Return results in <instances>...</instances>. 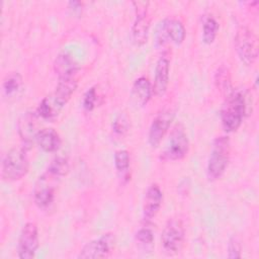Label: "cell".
I'll use <instances>...</instances> for the list:
<instances>
[{
  "instance_id": "6da1fadb",
  "label": "cell",
  "mask_w": 259,
  "mask_h": 259,
  "mask_svg": "<svg viewBox=\"0 0 259 259\" xmlns=\"http://www.w3.org/2000/svg\"><path fill=\"white\" fill-rule=\"evenodd\" d=\"M247 102L245 94L240 90L232 89L228 92L225 102L221 108V121L227 133L236 132L246 114Z\"/></svg>"
},
{
  "instance_id": "7a4b0ae2",
  "label": "cell",
  "mask_w": 259,
  "mask_h": 259,
  "mask_svg": "<svg viewBox=\"0 0 259 259\" xmlns=\"http://www.w3.org/2000/svg\"><path fill=\"white\" fill-rule=\"evenodd\" d=\"M230 140L228 137H218L212 144L210 155L207 161L206 175L209 181L220 179L229 164Z\"/></svg>"
},
{
  "instance_id": "3957f363",
  "label": "cell",
  "mask_w": 259,
  "mask_h": 259,
  "mask_svg": "<svg viewBox=\"0 0 259 259\" xmlns=\"http://www.w3.org/2000/svg\"><path fill=\"white\" fill-rule=\"evenodd\" d=\"M29 169V161L24 148L10 149L4 156L1 165V176L7 181H16L24 177Z\"/></svg>"
},
{
  "instance_id": "277c9868",
  "label": "cell",
  "mask_w": 259,
  "mask_h": 259,
  "mask_svg": "<svg viewBox=\"0 0 259 259\" xmlns=\"http://www.w3.org/2000/svg\"><path fill=\"white\" fill-rule=\"evenodd\" d=\"M235 50L240 60L247 66L253 65L257 60V37L247 26H241L237 29L235 35Z\"/></svg>"
},
{
  "instance_id": "5b68a950",
  "label": "cell",
  "mask_w": 259,
  "mask_h": 259,
  "mask_svg": "<svg viewBox=\"0 0 259 259\" xmlns=\"http://www.w3.org/2000/svg\"><path fill=\"white\" fill-rule=\"evenodd\" d=\"M185 238V230L181 221L177 219L169 220L162 235L161 245L164 252L168 255H175L180 252Z\"/></svg>"
},
{
  "instance_id": "8992f818",
  "label": "cell",
  "mask_w": 259,
  "mask_h": 259,
  "mask_svg": "<svg viewBox=\"0 0 259 259\" xmlns=\"http://www.w3.org/2000/svg\"><path fill=\"white\" fill-rule=\"evenodd\" d=\"M188 150L189 141L184 127L181 124H177L171 133L169 142L161 158L166 161H179L187 155Z\"/></svg>"
},
{
  "instance_id": "52a82bcc",
  "label": "cell",
  "mask_w": 259,
  "mask_h": 259,
  "mask_svg": "<svg viewBox=\"0 0 259 259\" xmlns=\"http://www.w3.org/2000/svg\"><path fill=\"white\" fill-rule=\"evenodd\" d=\"M60 179L48 171L38 177L33 189V199L39 208H46L52 204L56 195V186Z\"/></svg>"
},
{
  "instance_id": "ba28073f",
  "label": "cell",
  "mask_w": 259,
  "mask_h": 259,
  "mask_svg": "<svg viewBox=\"0 0 259 259\" xmlns=\"http://www.w3.org/2000/svg\"><path fill=\"white\" fill-rule=\"evenodd\" d=\"M186 30L183 23L176 18H165L157 28L156 42L159 46L164 45L167 40L180 45L183 42Z\"/></svg>"
},
{
  "instance_id": "9c48e42d",
  "label": "cell",
  "mask_w": 259,
  "mask_h": 259,
  "mask_svg": "<svg viewBox=\"0 0 259 259\" xmlns=\"http://www.w3.org/2000/svg\"><path fill=\"white\" fill-rule=\"evenodd\" d=\"M39 245L38 230L34 223H26L19 235L17 245V256L20 259H31L34 257Z\"/></svg>"
},
{
  "instance_id": "30bf717a",
  "label": "cell",
  "mask_w": 259,
  "mask_h": 259,
  "mask_svg": "<svg viewBox=\"0 0 259 259\" xmlns=\"http://www.w3.org/2000/svg\"><path fill=\"white\" fill-rule=\"evenodd\" d=\"M114 236L106 233L101 237L88 242L80 251L78 258L80 259H98L107 257L114 247Z\"/></svg>"
},
{
  "instance_id": "8fae6325",
  "label": "cell",
  "mask_w": 259,
  "mask_h": 259,
  "mask_svg": "<svg viewBox=\"0 0 259 259\" xmlns=\"http://www.w3.org/2000/svg\"><path fill=\"white\" fill-rule=\"evenodd\" d=\"M134 5L136 6V19L132 26V38L136 46H143L148 40L150 29L148 2H134Z\"/></svg>"
},
{
  "instance_id": "7c38bea8",
  "label": "cell",
  "mask_w": 259,
  "mask_h": 259,
  "mask_svg": "<svg viewBox=\"0 0 259 259\" xmlns=\"http://www.w3.org/2000/svg\"><path fill=\"white\" fill-rule=\"evenodd\" d=\"M173 118L174 112L171 109H165L159 112L153 119L148 135V142L152 148H157L160 145L161 141L167 134Z\"/></svg>"
},
{
  "instance_id": "4fadbf2b",
  "label": "cell",
  "mask_w": 259,
  "mask_h": 259,
  "mask_svg": "<svg viewBox=\"0 0 259 259\" xmlns=\"http://www.w3.org/2000/svg\"><path fill=\"white\" fill-rule=\"evenodd\" d=\"M77 85H78L77 76L59 78L55 92L51 94V97L55 102V104L60 109H62L70 100L71 96L73 95V93L77 88Z\"/></svg>"
},
{
  "instance_id": "5bb4252c",
  "label": "cell",
  "mask_w": 259,
  "mask_h": 259,
  "mask_svg": "<svg viewBox=\"0 0 259 259\" xmlns=\"http://www.w3.org/2000/svg\"><path fill=\"white\" fill-rule=\"evenodd\" d=\"M39 116L33 112L23 113L17 122L18 135L21 138L24 145L29 146L35 141L36 135L39 132L37 127V118Z\"/></svg>"
},
{
  "instance_id": "9a60e30c",
  "label": "cell",
  "mask_w": 259,
  "mask_h": 259,
  "mask_svg": "<svg viewBox=\"0 0 259 259\" xmlns=\"http://www.w3.org/2000/svg\"><path fill=\"white\" fill-rule=\"evenodd\" d=\"M163 193L157 184H152L146 191L143 203V218L146 222L153 220L162 205Z\"/></svg>"
},
{
  "instance_id": "2e32d148",
  "label": "cell",
  "mask_w": 259,
  "mask_h": 259,
  "mask_svg": "<svg viewBox=\"0 0 259 259\" xmlns=\"http://www.w3.org/2000/svg\"><path fill=\"white\" fill-rule=\"evenodd\" d=\"M170 75V61L166 56H162L157 61L155 67L154 83L152 86L153 93L156 96H163L167 91Z\"/></svg>"
},
{
  "instance_id": "e0dca14e",
  "label": "cell",
  "mask_w": 259,
  "mask_h": 259,
  "mask_svg": "<svg viewBox=\"0 0 259 259\" xmlns=\"http://www.w3.org/2000/svg\"><path fill=\"white\" fill-rule=\"evenodd\" d=\"M152 94V85L148 78L142 76L135 80L131 91V100L135 106L144 107L147 105Z\"/></svg>"
},
{
  "instance_id": "ac0fdd59",
  "label": "cell",
  "mask_w": 259,
  "mask_h": 259,
  "mask_svg": "<svg viewBox=\"0 0 259 259\" xmlns=\"http://www.w3.org/2000/svg\"><path fill=\"white\" fill-rule=\"evenodd\" d=\"M54 70L58 75V78L77 76L80 70L78 63L68 53H61L55 60Z\"/></svg>"
},
{
  "instance_id": "d6986e66",
  "label": "cell",
  "mask_w": 259,
  "mask_h": 259,
  "mask_svg": "<svg viewBox=\"0 0 259 259\" xmlns=\"http://www.w3.org/2000/svg\"><path fill=\"white\" fill-rule=\"evenodd\" d=\"M35 142L41 150L49 153L58 151L62 145V139L59 133L52 127L39 130L36 135Z\"/></svg>"
},
{
  "instance_id": "ffe728a7",
  "label": "cell",
  "mask_w": 259,
  "mask_h": 259,
  "mask_svg": "<svg viewBox=\"0 0 259 259\" xmlns=\"http://www.w3.org/2000/svg\"><path fill=\"white\" fill-rule=\"evenodd\" d=\"M130 154L126 150H118L114 154V166L121 183H126L130 179L131 169Z\"/></svg>"
},
{
  "instance_id": "44dd1931",
  "label": "cell",
  "mask_w": 259,
  "mask_h": 259,
  "mask_svg": "<svg viewBox=\"0 0 259 259\" xmlns=\"http://www.w3.org/2000/svg\"><path fill=\"white\" fill-rule=\"evenodd\" d=\"M60 110L61 109L55 104L51 95H49L42 98V100L39 102L36 108V114L44 119L52 120L58 115Z\"/></svg>"
},
{
  "instance_id": "7402d4cb",
  "label": "cell",
  "mask_w": 259,
  "mask_h": 259,
  "mask_svg": "<svg viewBox=\"0 0 259 259\" xmlns=\"http://www.w3.org/2000/svg\"><path fill=\"white\" fill-rule=\"evenodd\" d=\"M220 25L219 22L211 16L207 17L202 25V40L206 45H210L214 41Z\"/></svg>"
},
{
  "instance_id": "603a6c76",
  "label": "cell",
  "mask_w": 259,
  "mask_h": 259,
  "mask_svg": "<svg viewBox=\"0 0 259 259\" xmlns=\"http://www.w3.org/2000/svg\"><path fill=\"white\" fill-rule=\"evenodd\" d=\"M69 168L70 167H69V162L67 158L56 157L54 160H52V162L48 166L47 171L58 178H62L67 175V173L69 172Z\"/></svg>"
},
{
  "instance_id": "cb8c5ba5",
  "label": "cell",
  "mask_w": 259,
  "mask_h": 259,
  "mask_svg": "<svg viewBox=\"0 0 259 259\" xmlns=\"http://www.w3.org/2000/svg\"><path fill=\"white\" fill-rule=\"evenodd\" d=\"M22 84V78L18 73H11L6 76L3 80V91L6 96H11L15 94Z\"/></svg>"
},
{
  "instance_id": "d4e9b609",
  "label": "cell",
  "mask_w": 259,
  "mask_h": 259,
  "mask_svg": "<svg viewBox=\"0 0 259 259\" xmlns=\"http://www.w3.org/2000/svg\"><path fill=\"white\" fill-rule=\"evenodd\" d=\"M128 125H130V122H128L127 116L124 113H120L115 117L112 123V130L114 134L118 136H123L127 132Z\"/></svg>"
},
{
  "instance_id": "484cf974",
  "label": "cell",
  "mask_w": 259,
  "mask_h": 259,
  "mask_svg": "<svg viewBox=\"0 0 259 259\" xmlns=\"http://www.w3.org/2000/svg\"><path fill=\"white\" fill-rule=\"evenodd\" d=\"M136 240L144 246H151L154 242V235L152 230L149 228H141L136 233Z\"/></svg>"
},
{
  "instance_id": "4316f807",
  "label": "cell",
  "mask_w": 259,
  "mask_h": 259,
  "mask_svg": "<svg viewBox=\"0 0 259 259\" xmlns=\"http://www.w3.org/2000/svg\"><path fill=\"white\" fill-rule=\"evenodd\" d=\"M96 99H97V94H96V89L95 87H91L86 91L84 94L83 98V108L87 111H91L96 104Z\"/></svg>"
},
{
  "instance_id": "83f0119b",
  "label": "cell",
  "mask_w": 259,
  "mask_h": 259,
  "mask_svg": "<svg viewBox=\"0 0 259 259\" xmlns=\"http://www.w3.org/2000/svg\"><path fill=\"white\" fill-rule=\"evenodd\" d=\"M241 243L237 237H232L228 243V257L240 258L241 257Z\"/></svg>"
},
{
  "instance_id": "f1b7e54d",
  "label": "cell",
  "mask_w": 259,
  "mask_h": 259,
  "mask_svg": "<svg viewBox=\"0 0 259 259\" xmlns=\"http://www.w3.org/2000/svg\"><path fill=\"white\" fill-rule=\"evenodd\" d=\"M69 5L71 6L72 9H74V11H81L82 8V3L79 1H71L69 2Z\"/></svg>"
}]
</instances>
